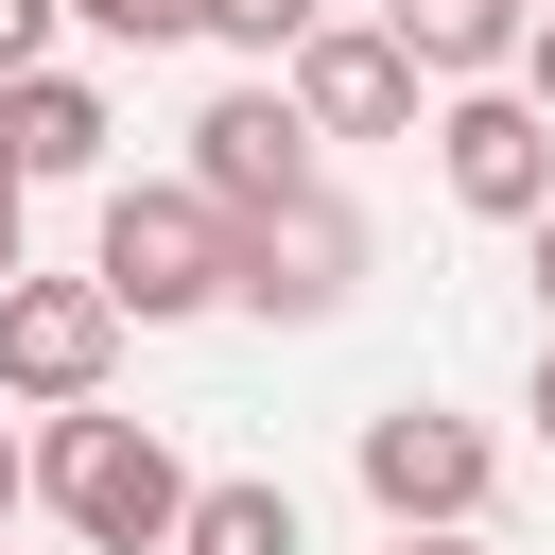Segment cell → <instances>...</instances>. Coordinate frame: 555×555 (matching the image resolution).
Masks as SVG:
<instances>
[{
    "mask_svg": "<svg viewBox=\"0 0 555 555\" xmlns=\"http://www.w3.org/2000/svg\"><path fill=\"white\" fill-rule=\"evenodd\" d=\"M17 468H35V503H52V520H69L87 555H173V503H191V468H173V451H156L139 416L69 399V416H52V434H35Z\"/></svg>",
    "mask_w": 555,
    "mask_h": 555,
    "instance_id": "cell-1",
    "label": "cell"
},
{
    "mask_svg": "<svg viewBox=\"0 0 555 555\" xmlns=\"http://www.w3.org/2000/svg\"><path fill=\"white\" fill-rule=\"evenodd\" d=\"M87 295H104L121 330H173V312H225V208H208L191 173H156V191H104V243H87Z\"/></svg>",
    "mask_w": 555,
    "mask_h": 555,
    "instance_id": "cell-2",
    "label": "cell"
},
{
    "mask_svg": "<svg viewBox=\"0 0 555 555\" xmlns=\"http://www.w3.org/2000/svg\"><path fill=\"white\" fill-rule=\"evenodd\" d=\"M225 295L243 312H278V330H312V312H347L364 295V208L312 173V191H278V208H243L225 225Z\"/></svg>",
    "mask_w": 555,
    "mask_h": 555,
    "instance_id": "cell-3",
    "label": "cell"
},
{
    "mask_svg": "<svg viewBox=\"0 0 555 555\" xmlns=\"http://www.w3.org/2000/svg\"><path fill=\"white\" fill-rule=\"evenodd\" d=\"M347 468H364V503H382L399 538H468V520H486V486H503V451H486L468 416H434V399H382Z\"/></svg>",
    "mask_w": 555,
    "mask_h": 555,
    "instance_id": "cell-4",
    "label": "cell"
},
{
    "mask_svg": "<svg viewBox=\"0 0 555 555\" xmlns=\"http://www.w3.org/2000/svg\"><path fill=\"white\" fill-rule=\"evenodd\" d=\"M416 139H434L451 208H486V225H538V208H555V121H538L520 87H451Z\"/></svg>",
    "mask_w": 555,
    "mask_h": 555,
    "instance_id": "cell-5",
    "label": "cell"
},
{
    "mask_svg": "<svg viewBox=\"0 0 555 555\" xmlns=\"http://www.w3.org/2000/svg\"><path fill=\"white\" fill-rule=\"evenodd\" d=\"M104 364H121V312L87 295V278H0V399H35V416H69V399H104Z\"/></svg>",
    "mask_w": 555,
    "mask_h": 555,
    "instance_id": "cell-6",
    "label": "cell"
},
{
    "mask_svg": "<svg viewBox=\"0 0 555 555\" xmlns=\"http://www.w3.org/2000/svg\"><path fill=\"white\" fill-rule=\"evenodd\" d=\"M278 104H295L312 139H416V69H399L382 17H312V35L278 52Z\"/></svg>",
    "mask_w": 555,
    "mask_h": 555,
    "instance_id": "cell-7",
    "label": "cell"
},
{
    "mask_svg": "<svg viewBox=\"0 0 555 555\" xmlns=\"http://www.w3.org/2000/svg\"><path fill=\"white\" fill-rule=\"evenodd\" d=\"M191 191H208L225 225H243V208H278V191H312V121L278 104V69H260V87H208V104H191Z\"/></svg>",
    "mask_w": 555,
    "mask_h": 555,
    "instance_id": "cell-8",
    "label": "cell"
},
{
    "mask_svg": "<svg viewBox=\"0 0 555 555\" xmlns=\"http://www.w3.org/2000/svg\"><path fill=\"white\" fill-rule=\"evenodd\" d=\"M104 139H121V121H104L87 69H17V87H0V156H17V191H35V173H104Z\"/></svg>",
    "mask_w": 555,
    "mask_h": 555,
    "instance_id": "cell-9",
    "label": "cell"
},
{
    "mask_svg": "<svg viewBox=\"0 0 555 555\" xmlns=\"http://www.w3.org/2000/svg\"><path fill=\"white\" fill-rule=\"evenodd\" d=\"M382 35H399V69H416V87H503L520 0H382Z\"/></svg>",
    "mask_w": 555,
    "mask_h": 555,
    "instance_id": "cell-10",
    "label": "cell"
},
{
    "mask_svg": "<svg viewBox=\"0 0 555 555\" xmlns=\"http://www.w3.org/2000/svg\"><path fill=\"white\" fill-rule=\"evenodd\" d=\"M173 555H295V486H191Z\"/></svg>",
    "mask_w": 555,
    "mask_h": 555,
    "instance_id": "cell-11",
    "label": "cell"
},
{
    "mask_svg": "<svg viewBox=\"0 0 555 555\" xmlns=\"http://www.w3.org/2000/svg\"><path fill=\"white\" fill-rule=\"evenodd\" d=\"M312 17H330V0H208V17H191V35H225V52H260V69H278V52H295V35H312Z\"/></svg>",
    "mask_w": 555,
    "mask_h": 555,
    "instance_id": "cell-12",
    "label": "cell"
},
{
    "mask_svg": "<svg viewBox=\"0 0 555 555\" xmlns=\"http://www.w3.org/2000/svg\"><path fill=\"white\" fill-rule=\"evenodd\" d=\"M52 17H87V35H121V52H173L208 0H52Z\"/></svg>",
    "mask_w": 555,
    "mask_h": 555,
    "instance_id": "cell-13",
    "label": "cell"
},
{
    "mask_svg": "<svg viewBox=\"0 0 555 555\" xmlns=\"http://www.w3.org/2000/svg\"><path fill=\"white\" fill-rule=\"evenodd\" d=\"M17 69H52V0H0V87Z\"/></svg>",
    "mask_w": 555,
    "mask_h": 555,
    "instance_id": "cell-14",
    "label": "cell"
},
{
    "mask_svg": "<svg viewBox=\"0 0 555 555\" xmlns=\"http://www.w3.org/2000/svg\"><path fill=\"white\" fill-rule=\"evenodd\" d=\"M503 87H520V104L555 121V17H520V52H503Z\"/></svg>",
    "mask_w": 555,
    "mask_h": 555,
    "instance_id": "cell-15",
    "label": "cell"
},
{
    "mask_svg": "<svg viewBox=\"0 0 555 555\" xmlns=\"http://www.w3.org/2000/svg\"><path fill=\"white\" fill-rule=\"evenodd\" d=\"M520 243H538V312H555V208H538V225H520Z\"/></svg>",
    "mask_w": 555,
    "mask_h": 555,
    "instance_id": "cell-16",
    "label": "cell"
},
{
    "mask_svg": "<svg viewBox=\"0 0 555 555\" xmlns=\"http://www.w3.org/2000/svg\"><path fill=\"white\" fill-rule=\"evenodd\" d=\"M17 486H35V468H17V434H0V520H17Z\"/></svg>",
    "mask_w": 555,
    "mask_h": 555,
    "instance_id": "cell-17",
    "label": "cell"
},
{
    "mask_svg": "<svg viewBox=\"0 0 555 555\" xmlns=\"http://www.w3.org/2000/svg\"><path fill=\"white\" fill-rule=\"evenodd\" d=\"M0 278H17V191H0Z\"/></svg>",
    "mask_w": 555,
    "mask_h": 555,
    "instance_id": "cell-18",
    "label": "cell"
},
{
    "mask_svg": "<svg viewBox=\"0 0 555 555\" xmlns=\"http://www.w3.org/2000/svg\"><path fill=\"white\" fill-rule=\"evenodd\" d=\"M538 434H555V347H538Z\"/></svg>",
    "mask_w": 555,
    "mask_h": 555,
    "instance_id": "cell-19",
    "label": "cell"
},
{
    "mask_svg": "<svg viewBox=\"0 0 555 555\" xmlns=\"http://www.w3.org/2000/svg\"><path fill=\"white\" fill-rule=\"evenodd\" d=\"M399 555H486V538H399Z\"/></svg>",
    "mask_w": 555,
    "mask_h": 555,
    "instance_id": "cell-20",
    "label": "cell"
},
{
    "mask_svg": "<svg viewBox=\"0 0 555 555\" xmlns=\"http://www.w3.org/2000/svg\"><path fill=\"white\" fill-rule=\"evenodd\" d=\"M0 191H17V156H0Z\"/></svg>",
    "mask_w": 555,
    "mask_h": 555,
    "instance_id": "cell-21",
    "label": "cell"
},
{
    "mask_svg": "<svg viewBox=\"0 0 555 555\" xmlns=\"http://www.w3.org/2000/svg\"><path fill=\"white\" fill-rule=\"evenodd\" d=\"M520 17H555V0H520Z\"/></svg>",
    "mask_w": 555,
    "mask_h": 555,
    "instance_id": "cell-22",
    "label": "cell"
}]
</instances>
